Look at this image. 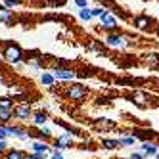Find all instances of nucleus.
<instances>
[{"instance_id": "f257e3e1", "label": "nucleus", "mask_w": 159, "mask_h": 159, "mask_svg": "<svg viewBox=\"0 0 159 159\" xmlns=\"http://www.w3.org/2000/svg\"><path fill=\"white\" fill-rule=\"evenodd\" d=\"M73 144H75V136H73V132H63V134H60L58 138L54 140V150L63 152V150H69Z\"/></svg>"}, {"instance_id": "f03ea898", "label": "nucleus", "mask_w": 159, "mask_h": 159, "mask_svg": "<svg viewBox=\"0 0 159 159\" xmlns=\"http://www.w3.org/2000/svg\"><path fill=\"white\" fill-rule=\"evenodd\" d=\"M6 138L8 136H16V138H19V140H29V134H27V130L23 129V127H19V125H6Z\"/></svg>"}, {"instance_id": "7ed1b4c3", "label": "nucleus", "mask_w": 159, "mask_h": 159, "mask_svg": "<svg viewBox=\"0 0 159 159\" xmlns=\"http://www.w3.org/2000/svg\"><path fill=\"white\" fill-rule=\"evenodd\" d=\"M31 107L27 106V104H21V106H16L14 107V117L16 119H19V121H27V119H31Z\"/></svg>"}, {"instance_id": "20e7f679", "label": "nucleus", "mask_w": 159, "mask_h": 159, "mask_svg": "<svg viewBox=\"0 0 159 159\" xmlns=\"http://www.w3.org/2000/svg\"><path fill=\"white\" fill-rule=\"evenodd\" d=\"M157 152H159V146H157L155 142H144L142 148H140V153L144 155V159H146V157H153Z\"/></svg>"}, {"instance_id": "39448f33", "label": "nucleus", "mask_w": 159, "mask_h": 159, "mask_svg": "<svg viewBox=\"0 0 159 159\" xmlns=\"http://www.w3.org/2000/svg\"><path fill=\"white\" fill-rule=\"evenodd\" d=\"M67 96H69L71 100H83L86 96V88L83 84H75V86H71L69 90H67Z\"/></svg>"}, {"instance_id": "423d86ee", "label": "nucleus", "mask_w": 159, "mask_h": 159, "mask_svg": "<svg viewBox=\"0 0 159 159\" xmlns=\"http://www.w3.org/2000/svg\"><path fill=\"white\" fill-rule=\"evenodd\" d=\"M4 56H6V60H8V61H12V63L21 61V50H19L17 46H8L6 52H4Z\"/></svg>"}, {"instance_id": "0eeeda50", "label": "nucleus", "mask_w": 159, "mask_h": 159, "mask_svg": "<svg viewBox=\"0 0 159 159\" xmlns=\"http://www.w3.org/2000/svg\"><path fill=\"white\" fill-rule=\"evenodd\" d=\"M25 152L23 150H17V148H8L6 153L2 155V159H25Z\"/></svg>"}, {"instance_id": "6e6552de", "label": "nucleus", "mask_w": 159, "mask_h": 159, "mask_svg": "<svg viewBox=\"0 0 159 159\" xmlns=\"http://www.w3.org/2000/svg\"><path fill=\"white\" fill-rule=\"evenodd\" d=\"M75 77H77V73H75V71L61 69V67L54 69V79H65V81H71V79H75Z\"/></svg>"}, {"instance_id": "1a4fd4ad", "label": "nucleus", "mask_w": 159, "mask_h": 159, "mask_svg": "<svg viewBox=\"0 0 159 159\" xmlns=\"http://www.w3.org/2000/svg\"><path fill=\"white\" fill-rule=\"evenodd\" d=\"M31 119H33V125H35V127H44V123L48 121V115L44 111H37V113H33L31 115Z\"/></svg>"}, {"instance_id": "9d476101", "label": "nucleus", "mask_w": 159, "mask_h": 159, "mask_svg": "<svg viewBox=\"0 0 159 159\" xmlns=\"http://www.w3.org/2000/svg\"><path fill=\"white\" fill-rule=\"evenodd\" d=\"M14 119V109H4L0 107V125L2 127H6V125H10V121Z\"/></svg>"}, {"instance_id": "9b49d317", "label": "nucleus", "mask_w": 159, "mask_h": 159, "mask_svg": "<svg viewBox=\"0 0 159 159\" xmlns=\"http://www.w3.org/2000/svg\"><path fill=\"white\" fill-rule=\"evenodd\" d=\"M46 152H52L48 142H33V153H46Z\"/></svg>"}, {"instance_id": "f8f14e48", "label": "nucleus", "mask_w": 159, "mask_h": 159, "mask_svg": "<svg viewBox=\"0 0 159 159\" xmlns=\"http://www.w3.org/2000/svg\"><path fill=\"white\" fill-rule=\"evenodd\" d=\"M94 125H96L98 129H104V130H106V129H115V127H117V125L113 123V121H109V119H98Z\"/></svg>"}, {"instance_id": "ddd939ff", "label": "nucleus", "mask_w": 159, "mask_h": 159, "mask_svg": "<svg viewBox=\"0 0 159 159\" xmlns=\"http://www.w3.org/2000/svg\"><path fill=\"white\" fill-rule=\"evenodd\" d=\"M102 148H106V150H117L119 142L117 140H111V138H104V140H102Z\"/></svg>"}, {"instance_id": "4468645a", "label": "nucleus", "mask_w": 159, "mask_h": 159, "mask_svg": "<svg viewBox=\"0 0 159 159\" xmlns=\"http://www.w3.org/2000/svg\"><path fill=\"white\" fill-rule=\"evenodd\" d=\"M136 140H138L136 136H123V138H119L117 142H119V148H121V146H134Z\"/></svg>"}, {"instance_id": "2eb2a0df", "label": "nucleus", "mask_w": 159, "mask_h": 159, "mask_svg": "<svg viewBox=\"0 0 159 159\" xmlns=\"http://www.w3.org/2000/svg\"><path fill=\"white\" fill-rule=\"evenodd\" d=\"M102 21H104V27L106 29H113V27H115V19H113L111 16H107L106 12L102 14Z\"/></svg>"}, {"instance_id": "dca6fc26", "label": "nucleus", "mask_w": 159, "mask_h": 159, "mask_svg": "<svg viewBox=\"0 0 159 159\" xmlns=\"http://www.w3.org/2000/svg\"><path fill=\"white\" fill-rule=\"evenodd\" d=\"M106 42L109 44V46H123V44H125V39H123V37H107Z\"/></svg>"}, {"instance_id": "f3484780", "label": "nucleus", "mask_w": 159, "mask_h": 159, "mask_svg": "<svg viewBox=\"0 0 159 159\" xmlns=\"http://www.w3.org/2000/svg\"><path fill=\"white\" fill-rule=\"evenodd\" d=\"M0 107H4V109H14V100L10 98V96L0 98Z\"/></svg>"}, {"instance_id": "a211bd4d", "label": "nucleus", "mask_w": 159, "mask_h": 159, "mask_svg": "<svg viewBox=\"0 0 159 159\" xmlns=\"http://www.w3.org/2000/svg\"><path fill=\"white\" fill-rule=\"evenodd\" d=\"M0 19L6 21V23H8V21H12V14H10L4 6H0Z\"/></svg>"}, {"instance_id": "6ab92c4d", "label": "nucleus", "mask_w": 159, "mask_h": 159, "mask_svg": "<svg viewBox=\"0 0 159 159\" xmlns=\"http://www.w3.org/2000/svg\"><path fill=\"white\" fill-rule=\"evenodd\" d=\"M42 83L44 84H46V86H52L54 84V75H50V73H42Z\"/></svg>"}, {"instance_id": "aec40b11", "label": "nucleus", "mask_w": 159, "mask_h": 159, "mask_svg": "<svg viewBox=\"0 0 159 159\" xmlns=\"http://www.w3.org/2000/svg\"><path fill=\"white\" fill-rule=\"evenodd\" d=\"M50 159H65V157H63V152L54 150V148H52V152H50Z\"/></svg>"}, {"instance_id": "412c9836", "label": "nucleus", "mask_w": 159, "mask_h": 159, "mask_svg": "<svg viewBox=\"0 0 159 159\" xmlns=\"http://www.w3.org/2000/svg\"><path fill=\"white\" fill-rule=\"evenodd\" d=\"M146 61L150 63V65H153V67H155V65L159 63V58H157V54H150V56H148V60H146Z\"/></svg>"}, {"instance_id": "4be33fe9", "label": "nucleus", "mask_w": 159, "mask_h": 159, "mask_svg": "<svg viewBox=\"0 0 159 159\" xmlns=\"http://www.w3.org/2000/svg\"><path fill=\"white\" fill-rule=\"evenodd\" d=\"M148 23H150V19H148V17H140L138 21H136V27H138V29H144Z\"/></svg>"}, {"instance_id": "5701e85b", "label": "nucleus", "mask_w": 159, "mask_h": 159, "mask_svg": "<svg viewBox=\"0 0 159 159\" xmlns=\"http://www.w3.org/2000/svg\"><path fill=\"white\" fill-rule=\"evenodd\" d=\"M134 100H136V104L138 106H146V98H144V94H134Z\"/></svg>"}, {"instance_id": "b1692460", "label": "nucleus", "mask_w": 159, "mask_h": 159, "mask_svg": "<svg viewBox=\"0 0 159 159\" xmlns=\"http://www.w3.org/2000/svg\"><path fill=\"white\" fill-rule=\"evenodd\" d=\"M6 150H8V142H6V140H2V142H0V155H4V153H6Z\"/></svg>"}, {"instance_id": "393cba45", "label": "nucleus", "mask_w": 159, "mask_h": 159, "mask_svg": "<svg viewBox=\"0 0 159 159\" xmlns=\"http://www.w3.org/2000/svg\"><path fill=\"white\" fill-rule=\"evenodd\" d=\"M129 159H144V155H142V153H140V152H132V153H130V157H129Z\"/></svg>"}, {"instance_id": "a878e982", "label": "nucleus", "mask_w": 159, "mask_h": 159, "mask_svg": "<svg viewBox=\"0 0 159 159\" xmlns=\"http://www.w3.org/2000/svg\"><path fill=\"white\" fill-rule=\"evenodd\" d=\"M90 16H92V14H90L88 10H81V17L83 19H90Z\"/></svg>"}, {"instance_id": "bb28decb", "label": "nucleus", "mask_w": 159, "mask_h": 159, "mask_svg": "<svg viewBox=\"0 0 159 159\" xmlns=\"http://www.w3.org/2000/svg\"><path fill=\"white\" fill-rule=\"evenodd\" d=\"M2 140H6V129L0 125V142H2Z\"/></svg>"}, {"instance_id": "cd10ccee", "label": "nucleus", "mask_w": 159, "mask_h": 159, "mask_svg": "<svg viewBox=\"0 0 159 159\" xmlns=\"http://www.w3.org/2000/svg\"><path fill=\"white\" fill-rule=\"evenodd\" d=\"M92 14H94V16H102V14H104V12H102L100 8H96V10H92Z\"/></svg>"}, {"instance_id": "c85d7f7f", "label": "nucleus", "mask_w": 159, "mask_h": 159, "mask_svg": "<svg viewBox=\"0 0 159 159\" xmlns=\"http://www.w3.org/2000/svg\"><path fill=\"white\" fill-rule=\"evenodd\" d=\"M77 4H79V6H83V8L86 6V2H84V0H77Z\"/></svg>"}, {"instance_id": "c756f323", "label": "nucleus", "mask_w": 159, "mask_h": 159, "mask_svg": "<svg viewBox=\"0 0 159 159\" xmlns=\"http://www.w3.org/2000/svg\"><path fill=\"white\" fill-rule=\"evenodd\" d=\"M6 2H8L10 6H12V4H17V2H19V0H6Z\"/></svg>"}, {"instance_id": "7c9ffc66", "label": "nucleus", "mask_w": 159, "mask_h": 159, "mask_svg": "<svg viewBox=\"0 0 159 159\" xmlns=\"http://www.w3.org/2000/svg\"><path fill=\"white\" fill-rule=\"evenodd\" d=\"M25 159H37V157H35V155L31 153V155H25Z\"/></svg>"}]
</instances>
